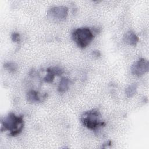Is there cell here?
Returning a JSON list of instances; mask_svg holds the SVG:
<instances>
[{
  "label": "cell",
  "instance_id": "6da1fadb",
  "mask_svg": "<svg viewBox=\"0 0 149 149\" xmlns=\"http://www.w3.org/2000/svg\"><path fill=\"white\" fill-rule=\"evenodd\" d=\"M24 125L23 115L16 116L13 112H10L2 121L1 130L9 131V134L15 137L22 132Z\"/></svg>",
  "mask_w": 149,
  "mask_h": 149
},
{
  "label": "cell",
  "instance_id": "7a4b0ae2",
  "mask_svg": "<svg viewBox=\"0 0 149 149\" xmlns=\"http://www.w3.org/2000/svg\"><path fill=\"white\" fill-rule=\"evenodd\" d=\"M80 120L84 126L90 130H96L106 125L104 121L101 120V113L96 108L84 112L81 116Z\"/></svg>",
  "mask_w": 149,
  "mask_h": 149
},
{
  "label": "cell",
  "instance_id": "3957f363",
  "mask_svg": "<svg viewBox=\"0 0 149 149\" xmlns=\"http://www.w3.org/2000/svg\"><path fill=\"white\" fill-rule=\"evenodd\" d=\"M94 37L93 30L88 27H80L73 30L72 34L73 40L80 48L87 47Z\"/></svg>",
  "mask_w": 149,
  "mask_h": 149
},
{
  "label": "cell",
  "instance_id": "277c9868",
  "mask_svg": "<svg viewBox=\"0 0 149 149\" xmlns=\"http://www.w3.org/2000/svg\"><path fill=\"white\" fill-rule=\"evenodd\" d=\"M68 8L66 6H54L48 10L47 16L52 21L58 22L64 20L68 15Z\"/></svg>",
  "mask_w": 149,
  "mask_h": 149
},
{
  "label": "cell",
  "instance_id": "5b68a950",
  "mask_svg": "<svg viewBox=\"0 0 149 149\" xmlns=\"http://www.w3.org/2000/svg\"><path fill=\"white\" fill-rule=\"evenodd\" d=\"M149 63L144 58H140L134 62L131 66V73L134 76L140 77L148 71Z\"/></svg>",
  "mask_w": 149,
  "mask_h": 149
},
{
  "label": "cell",
  "instance_id": "8992f818",
  "mask_svg": "<svg viewBox=\"0 0 149 149\" xmlns=\"http://www.w3.org/2000/svg\"><path fill=\"white\" fill-rule=\"evenodd\" d=\"M123 41L132 46H136L139 42L138 36L132 30H129L125 33L123 37Z\"/></svg>",
  "mask_w": 149,
  "mask_h": 149
},
{
  "label": "cell",
  "instance_id": "52a82bcc",
  "mask_svg": "<svg viewBox=\"0 0 149 149\" xmlns=\"http://www.w3.org/2000/svg\"><path fill=\"white\" fill-rule=\"evenodd\" d=\"M27 100L29 103H36L41 102L42 100L39 95V93L34 90H31L29 91L26 94Z\"/></svg>",
  "mask_w": 149,
  "mask_h": 149
},
{
  "label": "cell",
  "instance_id": "ba28073f",
  "mask_svg": "<svg viewBox=\"0 0 149 149\" xmlns=\"http://www.w3.org/2000/svg\"><path fill=\"white\" fill-rule=\"evenodd\" d=\"M70 80L68 77H63L61 79L58 87V90L60 93H64L66 92L69 87L70 85Z\"/></svg>",
  "mask_w": 149,
  "mask_h": 149
},
{
  "label": "cell",
  "instance_id": "9c48e42d",
  "mask_svg": "<svg viewBox=\"0 0 149 149\" xmlns=\"http://www.w3.org/2000/svg\"><path fill=\"white\" fill-rule=\"evenodd\" d=\"M137 86L136 83L132 84L129 85L125 90V93L128 98H131L133 97L137 93Z\"/></svg>",
  "mask_w": 149,
  "mask_h": 149
},
{
  "label": "cell",
  "instance_id": "30bf717a",
  "mask_svg": "<svg viewBox=\"0 0 149 149\" xmlns=\"http://www.w3.org/2000/svg\"><path fill=\"white\" fill-rule=\"evenodd\" d=\"M47 74L44 77L43 80H44V81H45L46 83H52L54 79L55 75L52 72V70L51 69V67L47 69Z\"/></svg>",
  "mask_w": 149,
  "mask_h": 149
},
{
  "label": "cell",
  "instance_id": "8fae6325",
  "mask_svg": "<svg viewBox=\"0 0 149 149\" xmlns=\"http://www.w3.org/2000/svg\"><path fill=\"white\" fill-rule=\"evenodd\" d=\"M4 68L10 72H15L17 69V65L13 62H8L4 64Z\"/></svg>",
  "mask_w": 149,
  "mask_h": 149
},
{
  "label": "cell",
  "instance_id": "7c38bea8",
  "mask_svg": "<svg viewBox=\"0 0 149 149\" xmlns=\"http://www.w3.org/2000/svg\"><path fill=\"white\" fill-rule=\"evenodd\" d=\"M11 39L15 42H19L20 41V36L18 33L13 32L11 35Z\"/></svg>",
  "mask_w": 149,
  "mask_h": 149
},
{
  "label": "cell",
  "instance_id": "4fadbf2b",
  "mask_svg": "<svg viewBox=\"0 0 149 149\" xmlns=\"http://www.w3.org/2000/svg\"><path fill=\"white\" fill-rule=\"evenodd\" d=\"M93 54L94 56H100V52L98 51H94L93 52Z\"/></svg>",
  "mask_w": 149,
  "mask_h": 149
}]
</instances>
